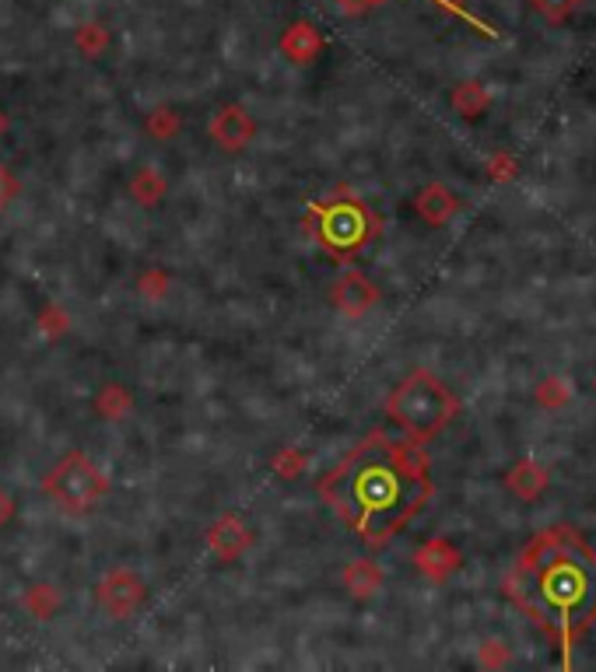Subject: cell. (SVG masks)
I'll return each mask as SVG.
<instances>
[{"label":"cell","instance_id":"1","mask_svg":"<svg viewBox=\"0 0 596 672\" xmlns=\"http://www.w3.org/2000/svg\"><path fill=\"white\" fill-rule=\"evenodd\" d=\"M320 497L369 550H383L432 497L421 442L372 431L320 480Z\"/></svg>","mask_w":596,"mask_h":672},{"label":"cell","instance_id":"2","mask_svg":"<svg viewBox=\"0 0 596 672\" xmlns=\"http://www.w3.org/2000/svg\"><path fill=\"white\" fill-rule=\"evenodd\" d=\"M505 592L569 648L596 624V550L565 526L540 532L505 575Z\"/></svg>","mask_w":596,"mask_h":672},{"label":"cell","instance_id":"3","mask_svg":"<svg viewBox=\"0 0 596 672\" xmlns=\"http://www.w3.org/2000/svg\"><path fill=\"white\" fill-rule=\"evenodd\" d=\"M456 410H460V403L450 393V385L436 379L432 372H425V368L410 372L386 399V417L407 434V439L421 442V445L428 439H436V434L456 417Z\"/></svg>","mask_w":596,"mask_h":672},{"label":"cell","instance_id":"4","mask_svg":"<svg viewBox=\"0 0 596 672\" xmlns=\"http://www.w3.org/2000/svg\"><path fill=\"white\" fill-rule=\"evenodd\" d=\"M306 225L334 256H351V252L366 249L383 228L379 217L358 200H323V204L309 211Z\"/></svg>","mask_w":596,"mask_h":672},{"label":"cell","instance_id":"5","mask_svg":"<svg viewBox=\"0 0 596 672\" xmlns=\"http://www.w3.org/2000/svg\"><path fill=\"white\" fill-rule=\"evenodd\" d=\"M43 491L63 512H88L109 491L106 473L98 469L85 452H68L53 469L43 477Z\"/></svg>","mask_w":596,"mask_h":672},{"label":"cell","instance_id":"6","mask_svg":"<svg viewBox=\"0 0 596 672\" xmlns=\"http://www.w3.org/2000/svg\"><path fill=\"white\" fill-rule=\"evenodd\" d=\"M95 599H98V607H103L106 616H112V620H130V616H134V613L144 607L147 585H144V578L138 575V571L112 567V571H106L103 578H98Z\"/></svg>","mask_w":596,"mask_h":672},{"label":"cell","instance_id":"7","mask_svg":"<svg viewBox=\"0 0 596 672\" xmlns=\"http://www.w3.org/2000/svg\"><path fill=\"white\" fill-rule=\"evenodd\" d=\"M330 301H334V309L344 312L347 319H358V315H366L379 305V288H376V280L369 274H361V271H344L337 280H334V288H330Z\"/></svg>","mask_w":596,"mask_h":672},{"label":"cell","instance_id":"8","mask_svg":"<svg viewBox=\"0 0 596 672\" xmlns=\"http://www.w3.org/2000/svg\"><path fill=\"white\" fill-rule=\"evenodd\" d=\"M250 543H253V532H250V526H246L236 512L222 515L218 523L207 529V550L218 561H228V564L239 561L242 553L250 550Z\"/></svg>","mask_w":596,"mask_h":672},{"label":"cell","instance_id":"9","mask_svg":"<svg viewBox=\"0 0 596 672\" xmlns=\"http://www.w3.org/2000/svg\"><path fill=\"white\" fill-rule=\"evenodd\" d=\"M253 133H257L253 116L236 103L222 106L211 120V141L218 147H225V151H242L246 144L253 141Z\"/></svg>","mask_w":596,"mask_h":672},{"label":"cell","instance_id":"10","mask_svg":"<svg viewBox=\"0 0 596 672\" xmlns=\"http://www.w3.org/2000/svg\"><path fill=\"white\" fill-rule=\"evenodd\" d=\"M414 567H418L421 575L428 581H436V585L450 581L460 571V550L450 540L436 536V540H428V543H421L418 550H414Z\"/></svg>","mask_w":596,"mask_h":672},{"label":"cell","instance_id":"11","mask_svg":"<svg viewBox=\"0 0 596 672\" xmlns=\"http://www.w3.org/2000/svg\"><path fill=\"white\" fill-rule=\"evenodd\" d=\"M320 49H323V32L312 22H291L285 28V36H281V53L298 67H309L320 57Z\"/></svg>","mask_w":596,"mask_h":672},{"label":"cell","instance_id":"12","mask_svg":"<svg viewBox=\"0 0 596 672\" xmlns=\"http://www.w3.org/2000/svg\"><path fill=\"white\" fill-rule=\"evenodd\" d=\"M414 211H418L428 225H445L453 221V214L460 211V200L450 187H442V182H428V187L414 196Z\"/></svg>","mask_w":596,"mask_h":672},{"label":"cell","instance_id":"13","mask_svg":"<svg viewBox=\"0 0 596 672\" xmlns=\"http://www.w3.org/2000/svg\"><path fill=\"white\" fill-rule=\"evenodd\" d=\"M548 483H551V473L537 459H523V463H516L505 473V487L516 497H523V501L540 497L544 491H548Z\"/></svg>","mask_w":596,"mask_h":672},{"label":"cell","instance_id":"14","mask_svg":"<svg viewBox=\"0 0 596 672\" xmlns=\"http://www.w3.org/2000/svg\"><path fill=\"white\" fill-rule=\"evenodd\" d=\"M344 588L351 592L355 599H369L383 588V567L369 557H358L344 567Z\"/></svg>","mask_w":596,"mask_h":672},{"label":"cell","instance_id":"15","mask_svg":"<svg viewBox=\"0 0 596 672\" xmlns=\"http://www.w3.org/2000/svg\"><path fill=\"white\" fill-rule=\"evenodd\" d=\"M453 109L460 112V116H467V120H477V116H485L488 112V106H491V95H488V88L481 81H463V84H456L453 88Z\"/></svg>","mask_w":596,"mask_h":672},{"label":"cell","instance_id":"16","mask_svg":"<svg viewBox=\"0 0 596 672\" xmlns=\"http://www.w3.org/2000/svg\"><path fill=\"white\" fill-rule=\"evenodd\" d=\"M22 607L36 620H53L57 610L63 607V596H60L57 585H28L25 596H22Z\"/></svg>","mask_w":596,"mask_h":672},{"label":"cell","instance_id":"17","mask_svg":"<svg viewBox=\"0 0 596 672\" xmlns=\"http://www.w3.org/2000/svg\"><path fill=\"white\" fill-rule=\"evenodd\" d=\"M130 196H134L141 207H158L165 196V179L158 176V168L144 165L141 172L130 179Z\"/></svg>","mask_w":596,"mask_h":672},{"label":"cell","instance_id":"18","mask_svg":"<svg viewBox=\"0 0 596 672\" xmlns=\"http://www.w3.org/2000/svg\"><path fill=\"white\" fill-rule=\"evenodd\" d=\"M130 403H134V399H130V393L123 389V385L109 382V385H103V389H98L95 410H98V417H106V420H120V417H127Z\"/></svg>","mask_w":596,"mask_h":672},{"label":"cell","instance_id":"19","mask_svg":"<svg viewBox=\"0 0 596 672\" xmlns=\"http://www.w3.org/2000/svg\"><path fill=\"white\" fill-rule=\"evenodd\" d=\"M74 46H78V53L81 57H103L106 53V46H109V32L98 25V22H85L78 32H74Z\"/></svg>","mask_w":596,"mask_h":672},{"label":"cell","instance_id":"20","mask_svg":"<svg viewBox=\"0 0 596 672\" xmlns=\"http://www.w3.org/2000/svg\"><path fill=\"white\" fill-rule=\"evenodd\" d=\"M144 130H147V137H155V141H172L176 133L183 130V120H179L176 109L158 106V109H152V116L144 120Z\"/></svg>","mask_w":596,"mask_h":672},{"label":"cell","instance_id":"21","mask_svg":"<svg viewBox=\"0 0 596 672\" xmlns=\"http://www.w3.org/2000/svg\"><path fill=\"white\" fill-rule=\"evenodd\" d=\"M579 4H583V0H529V8H534L548 25H565L579 11Z\"/></svg>","mask_w":596,"mask_h":672},{"label":"cell","instance_id":"22","mask_svg":"<svg viewBox=\"0 0 596 672\" xmlns=\"http://www.w3.org/2000/svg\"><path fill=\"white\" fill-rule=\"evenodd\" d=\"M569 399H572V385L561 379V375H551V379L540 382V389H537V403H540V407L558 410V407H565Z\"/></svg>","mask_w":596,"mask_h":672},{"label":"cell","instance_id":"23","mask_svg":"<svg viewBox=\"0 0 596 672\" xmlns=\"http://www.w3.org/2000/svg\"><path fill=\"white\" fill-rule=\"evenodd\" d=\"M271 469L281 480H298L302 477V469H306V459H302V452L298 448H281L274 456V463H271Z\"/></svg>","mask_w":596,"mask_h":672},{"label":"cell","instance_id":"24","mask_svg":"<svg viewBox=\"0 0 596 672\" xmlns=\"http://www.w3.org/2000/svg\"><path fill=\"white\" fill-rule=\"evenodd\" d=\"M36 326H39V333H43V336H49V340H60V333H68L71 319H68V312H63V309L49 305V309L36 319Z\"/></svg>","mask_w":596,"mask_h":672},{"label":"cell","instance_id":"25","mask_svg":"<svg viewBox=\"0 0 596 672\" xmlns=\"http://www.w3.org/2000/svg\"><path fill=\"white\" fill-rule=\"evenodd\" d=\"M141 295L144 298H165V291H169V284H172V277L165 274V271H147V274H141Z\"/></svg>","mask_w":596,"mask_h":672},{"label":"cell","instance_id":"26","mask_svg":"<svg viewBox=\"0 0 596 672\" xmlns=\"http://www.w3.org/2000/svg\"><path fill=\"white\" fill-rule=\"evenodd\" d=\"M477 662H481L485 669H502V665H509V648L502 641H485L481 651H477Z\"/></svg>","mask_w":596,"mask_h":672},{"label":"cell","instance_id":"27","mask_svg":"<svg viewBox=\"0 0 596 672\" xmlns=\"http://www.w3.org/2000/svg\"><path fill=\"white\" fill-rule=\"evenodd\" d=\"M19 193H22V182L14 179V172L8 165H0V207H8Z\"/></svg>","mask_w":596,"mask_h":672},{"label":"cell","instance_id":"28","mask_svg":"<svg viewBox=\"0 0 596 672\" xmlns=\"http://www.w3.org/2000/svg\"><path fill=\"white\" fill-rule=\"evenodd\" d=\"M488 168H491V179H512V176H516V161H512L509 155L491 158Z\"/></svg>","mask_w":596,"mask_h":672},{"label":"cell","instance_id":"29","mask_svg":"<svg viewBox=\"0 0 596 672\" xmlns=\"http://www.w3.org/2000/svg\"><path fill=\"white\" fill-rule=\"evenodd\" d=\"M334 4L344 8V11H351V14H358V11H369L376 4H383V0H334Z\"/></svg>","mask_w":596,"mask_h":672},{"label":"cell","instance_id":"30","mask_svg":"<svg viewBox=\"0 0 596 672\" xmlns=\"http://www.w3.org/2000/svg\"><path fill=\"white\" fill-rule=\"evenodd\" d=\"M11 518H14V497L8 491H0V529H4Z\"/></svg>","mask_w":596,"mask_h":672},{"label":"cell","instance_id":"31","mask_svg":"<svg viewBox=\"0 0 596 672\" xmlns=\"http://www.w3.org/2000/svg\"><path fill=\"white\" fill-rule=\"evenodd\" d=\"M439 4H442V8H450V11H463V8L470 4V0H439Z\"/></svg>","mask_w":596,"mask_h":672},{"label":"cell","instance_id":"32","mask_svg":"<svg viewBox=\"0 0 596 672\" xmlns=\"http://www.w3.org/2000/svg\"><path fill=\"white\" fill-rule=\"evenodd\" d=\"M8 130V116L4 112H0V133H4Z\"/></svg>","mask_w":596,"mask_h":672}]
</instances>
